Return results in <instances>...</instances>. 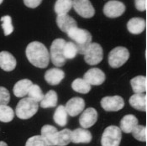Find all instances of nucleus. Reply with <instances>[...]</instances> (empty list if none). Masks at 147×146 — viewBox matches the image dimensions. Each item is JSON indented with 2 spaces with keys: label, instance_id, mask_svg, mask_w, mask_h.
I'll list each match as a JSON object with an SVG mask.
<instances>
[{
  "label": "nucleus",
  "instance_id": "f257e3e1",
  "mask_svg": "<svg viewBox=\"0 0 147 146\" xmlns=\"http://www.w3.org/2000/svg\"><path fill=\"white\" fill-rule=\"evenodd\" d=\"M26 57L29 61L38 68L48 67L50 61V53L44 44L39 41L30 42L26 47Z\"/></svg>",
  "mask_w": 147,
  "mask_h": 146
},
{
  "label": "nucleus",
  "instance_id": "f03ea898",
  "mask_svg": "<svg viewBox=\"0 0 147 146\" xmlns=\"http://www.w3.org/2000/svg\"><path fill=\"white\" fill-rule=\"evenodd\" d=\"M68 37L72 40L78 48V52L81 55H84L88 45L92 43V34L85 29L74 27L69 30L67 32Z\"/></svg>",
  "mask_w": 147,
  "mask_h": 146
},
{
  "label": "nucleus",
  "instance_id": "7ed1b4c3",
  "mask_svg": "<svg viewBox=\"0 0 147 146\" xmlns=\"http://www.w3.org/2000/svg\"><path fill=\"white\" fill-rule=\"evenodd\" d=\"M39 109V104L30 98H24L18 102L15 114L16 116L23 120L32 118Z\"/></svg>",
  "mask_w": 147,
  "mask_h": 146
},
{
  "label": "nucleus",
  "instance_id": "20e7f679",
  "mask_svg": "<svg viewBox=\"0 0 147 146\" xmlns=\"http://www.w3.org/2000/svg\"><path fill=\"white\" fill-rule=\"evenodd\" d=\"M66 43L64 39L58 38L53 40L50 48V60L53 65L57 67H61L66 64V58L63 55V48Z\"/></svg>",
  "mask_w": 147,
  "mask_h": 146
},
{
  "label": "nucleus",
  "instance_id": "39448f33",
  "mask_svg": "<svg viewBox=\"0 0 147 146\" xmlns=\"http://www.w3.org/2000/svg\"><path fill=\"white\" fill-rule=\"evenodd\" d=\"M122 140V131L117 126L111 125L107 127L102 135V146H119Z\"/></svg>",
  "mask_w": 147,
  "mask_h": 146
},
{
  "label": "nucleus",
  "instance_id": "423d86ee",
  "mask_svg": "<svg viewBox=\"0 0 147 146\" xmlns=\"http://www.w3.org/2000/svg\"><path fill=\"white\" fill-rule=\"evenodd\" d=\"M129 50L123 46H118L113 49L109 55V64L111 67L119 68L122 67L129 60Z\"/></svg>",
  "mask_w": 147,
  "mask_h": 146
},
{
  "label": "nucleus",
  "instance_id": "0eeeda50",
  "mask_svg": "<svg viewBox=\"0 0 147 146\" xmlns=\"http://www.w3.org/2000/svg\"><path fill=\"white\" fill-rule=\"evenodd\" d=\"M83 56L87 64L90 66H95L99 64L103 58L102 46L98 43H91Z\"/></svg>",
  "mask_w": 147,
  "mask_h": 146
},
{
  "label": "nucleus",
  "instance_id": "6e6552de",
  "mask_svg": "<svg viewBox=\"0 0 147 146\" xmlns=\"http://www.w3.org/2000/svg\"><path fill=\"white\" fill-rule=\"evenodd\" d=\"M125 5L120 1L110 0L103 6V13L109 18H118L125 13Z\"/></svg>",
  "mask_w": 147,
  "mask_h": 146
},
{
  "label": "nucleus",
  "instance_id": "1a4fd4ad",
  "mask_svg": "<svg viewBox=\"0 0 147 146\" xmlns=\"http://www.w3.org/2000/svg\"><path fill=\"white\" fill-rule=\"evenodd\" d=\"M102 108L107 112H117L125 107V101L120 96L104 97L100 102Z\"/></svg>",
  "mask_w": 147,
  "mask_h": 146
},
{
  "label": "nucleus",
  "instance_id": "9d476101",
  "mask_svg": "<svg viewBox=\"0 0 147 146\" xmlns=\"http://www.w3.org/2000/svg\"><path fill=\"white\" fill-rule=\"evenodd\" d=\"M72 7L80 16L89 19L94 16L95 9L89 0H73Z\"/></svg>",
  "mask_w": 147,
  "mask_h": 146
},
{
  "label": "nucleus",
  "instance_id": "9b49d317",
  "mask_svg": "<svg viewBox=\"0 0 147 146\" xmlns=\"http://www.w3.org/2000/svg\"><path fill=\"white\" fill-rule=\"evenodd\" d=\"M106 76L99 68H91L83 76V79L91 86H99L105 81Z\"/></svg>",
  "mask_w": 147,
  "mask_h": 146
},
{
  "label": "nucleus",
  "instance_id": "f8f14e48",
  "mask_svg": "<svg viewBox=\"0 0 147 146\" xmlns=\"http://www.w3.org/2000/svg\"><path fill=\"white\" fill-rule=\"evenodd\" d=\"M84 108H85L84 99L82 98H78V97L71 98L65 106L66 111L67 112L68 115H70L71 117L78 116L84 110Z\"/></svg>",
  "mask_w": 147,
  "mask_h": 146
},
{
  "label": "nucleus",
  "instance_id": "ddd939ff",
  "mask_svg": "<svg viewBox=\"0 0 147 146\" xmlns=\"http://www.w3.org/2000/svg\"><path fill=\"white\" fill-rule=\"evenodd\" d=\"M98 119V112L93 108L85 109L79 118V124L82 128L88 129L92 127Z\"/></svg>",
  "mask_w": 147,
  "mask_h": 146
},
{
  "label": "nucleus",
  "instance_id": "4468645a",
  "mask_svg": "<svg viewBox=\"0 0 147 146\" xmlns=\"http://www.w3.org/2000/svg\"><path fill=\"white\" fill-rule=\"evenodd\" d=\"M92 136L87 129L79 128L71 131V142L74 144H88L92 141Z\"/></svg>",
  "mask_w": 147,
  "mask_h": 146
},
{
  "label": "nucleus",
  "instance_id": "2eb2a0df",
  "mask_svg": "<svg viewBox=\"0 0 147 146\" xmlns=\"http://www.w3.org/2000/svg\"><path fill=\"white\" fill-rule=\"evenodd\" d=\"M65 77V73L60 68L54 67L49 69L45 73V80L51 86L58 85Z\"/></svg>",
  "mask_w": 147,
  "mask_h": 146
},
{
  "label": "nucleus",
  "instance_id": "dca6fc26",
  "mask_svg": "<svg viewBox=\"0 0 147 146\" xmlns=\"http://www.w3.org/2000/svg\"><path fill=\"white\" fill-rule=\"evenodd\" d=\"M16 59L9 51L0 52V68L5 71H12L16 67Z\"/></svg>",
  "mask_w": 147,
  "mask_h": 146
},
{
  "label": "nucleus",
  "instance_id": "f3484780",
  "mask_svg": "<svg viewBox=\"0 0 147 146\" xmlns=\"http://www.w3.org/2000/svg\"><path fill=\"white\" fill-rule=\"evenodd\" d=\"M57 24L58 28L63 31V32H67L69 30H71V28L77 27L78 24L76 20L71 17L70 15L67 14H59L57 16Z\"/></svg>",
  "mask_w": 147,
  "mask_h": 146
},
{
  "label": "nucleus",
  "instance_id": "a211bd4d",
  "mask_svg": "<svg viewBox=\"0 0 147 146\" xmlns=\"http://www.w3.org/2000/svg\"><path fill=\"white\" fill-rule=\"evenodd\" d=\"M58 130L52 125L46 124L41 128L40 134L49 146H56V137Z\"/></svg>",
  "mask_w": 147,
  "mask_h": 146
},
{
  "label": "nucleus",
  "instance_id": "6ab92c4d",
  "mask_svg": "<svg viewBox=\"0 0 147 146\" xmlns=\"http://www.w3.org/2000/svg\"><path fill=\"white\" fill-rule=\"evenodd\" d=\"M33 82L29 79H22L17 81L13 86V94L17 98H24L28 94L30 87L32 86Z\"/></svg>",
  "mask_w": 147,
  "mask_h": 146
},
{
  "label": "nucleus",
  "instance_id": "aec40b11",
  "mask_svg": "<svg viewBox=\"0 0 147 146\" xmlns=\"http://www.w3.org/2000/svg\"><path fill=\"white\" fill-rule=\"evenodd\" d=\"M127 29L131 34H141L146 29V20L142 18H132L127 23Z\"/></svg>",
  "mask_w": 147,
  "mask_h": 146
},
{
  "label": "nucleus",
  "instance_id": "412c9836",
  "mask_svg": "<svg viewBox=\"0 0 147 146\" xmlns=\"http://www.w3.org/2000/svg\"><path fill=\"white\" fill-rule=\"evenodd\" d=\"M129 104L136 110L146 112V94L135 93L129 98Z\"/></svg>",
  "mask_w": 147,
  "mask_h": 146
},
{
  "label": "nucleus",
  "instance_id": "4be33fe9",
  "mask_svg": "<svg viewBox=\"0 0 147 146\" xmlns=\"http://www.w3.org/2000/svg\"><path fill=\"white\" fill-rule=\"evenodd\" d=\"M138 124V119L133 114L124 116L120 121V130L125 134H131L133 129Z\"/></svg>",
  "mask_w": 147,
  "mask_h": 146
},
{
  "label": "nucleus",
  "instance_id": "5701e85b",
  "mask_svg": "<svg viewBox=\"0 0 147 146\" xmlns=\"http://www.w3.org/2000/svg\"><path fill=\"white\" fill-rule=\"evenodd\" d=\"M53 119L54 122L61 127H65L67 124L68 114L65 109V106L60 105L57 107L53 115Z\"/></svg>",
  "mask_w": 147,
  "mask_h": 146
},
{
  "label": "nucleus",
  "instance_id": "b1692460",
  "mask_svg": "<svg viewBox=\"0 0 147 146\" xmlns=\"http://www.w3.org/2000/svg\"><path fill=\"white\" fill-rule=\"evenodd\" d=\"M130 85L135 93H144L146 92V77L137 76L130 80Z\"/></svg>",
  "mask_w": 147,
  "mask_h": 146
},
{
  "label": "nucleus",
  "instance_id": "393cba45",
  "mask_svg": "<svg viewBox=\"0 0 147 146\" xmlns=\"http://www.w3.org/2000/svg\"><path fill=\"white\" fill-rule=\"evenodd\" d=\"M58 97L57 92L53 90H50L45 95H44L43 99L40 101V107L43 108H55L57 107Z\"/></svg>",
  "mask_w": 147,
  "mask_h": 146
},
{
  "label": "nucleus",
  "instance_id": "a878e982",
  "mask_svg": "<svg viewBox=\"0 0 147 146\" xmlns=\"http://www.w3.org/2000/svg\"><path fill=\"white\" fill-rule=\"evenodd\" d=\"M91 85L83 78H77L71 83V88L81 94H87L91 91Z\"/></svg>",
  "mask_w": 147,
  "mask_h": 146
},
{
  "label": "nucleus",
  "instance_id": "bb28decb",
  "mask_svg": "<svg viewBox=\"0 0 147 146\" xmlns=\"http://www.w3.org/2000/svg\"><path fill=\"white\" fill-rule=\"evenodd\" d=\"M71 130L64 129L61 131H58L56 137V146H67L71 143Z\"/></svg>",
  "mask_w": 147,
  "mask_h": 146
},
{
  "label": "nucleus",
  "instance_id": "cd10ccee",
  "mask_svg": "<svg viewBox=\"0 0 147 146\" xmlns=\"http://www.w3.org/2000/svg\"><path fill=\"white\" fill-rule=\"evenodd\" d=\"M73 0H57L54 6V10L57 15L67 14L72 8Z\"/></svg>",
  "mask_w": 147,
  "mask_h": 146
},
{
  "label": "nucleus",
  "instance_id": "c85d7f7f",
  "mask_svg": "<svg viewBox=\"0 0 147 146\" xmlns=\"http://www.w3.org/2000/svg\"><path fill=\"white\" fill-rule=\"evenodd\" d=\"M14 111L8 105H0V122L9 123L13 119Z\"/></svg>",
  "mask_w": 147,
  "mask_h": 146
},
{
  "label": "nucleus",
  "instance_id": "c756f323",
  "mask_svg": "<svg viewBox=\"0 0 147 146\" xmlns=\"http://www.w3.org/2000/svg\"><path fill=\"white\" fill-rule=\"evenodd\" d=\"M78 54V48L76 45L72 41H66L64 48H63V55L65 56L66 60H71L75 58Z\"/></svg>",
  "mask_w": 147,
  "mask_h": 146
},
{
  "label": "nucleus",
  "instance_id": "7c9ffc66",
  "mask_svg": "<svg viewBox=\"0 0 147 146\" xmlns=\"http://www.w3.org/2000/svg\"><path fill=\"white\" fill-rule=\"evenodd\" d=\"M27 95H28V98H31L32 100H34L36 102H40L44 98V94L42 92L41 88L36 84H32Z\"/></svg>",
  "mask_w": 147,
  "mask_h": 146
},
{
  "label": "nucleus",
  "instance_id": "2f4dec72",
  "mask_svg": "<svg viewBox=\"0 0 147 146\" xmlns=\"http://www.w3.org/2000/svg\"><path fill=\"white\" fill-rule=\"evenodd\" d=\"M131 134L133 137L140 142H146V127L137 124L133 129Z\"/></svg>",
  "mask_w": 147,
  "mask_h": 146
},
{
  "label": "nucleus",
  "instance_id": "473e14b6",
  "mask_svg": "<svg viewBox=\"0 0 147 146\" xmlns=\"http://www.w3.org/2000/svg\"><path fill=\"white\" fill-rule=\"evenodd\" d=\"M2 28L3 30V34L5 36L11 34L13 31V26L12 24V18L9 15H4L1 18Z\"/></svg>",
  "mask_w": 147,
  "mask_h": 146
},
{
  "label": "nucleus",
  "instance_id": "72a5a7b5",
  "mask_svg": "<svg viewBox=\"0 0 147 146\" xmlns=\"http://www.w3.org/2000/svg\"><path fill=\"white\" fill-rule=\"evenodd\" d=\"M25 146H49L41 135H34L28 139Z\"/></svg>",
  "mask_w": 147,
  "mask_h": 146
},
{
  "label": "nucleus",
  "instance_id": "f704fd0d",
  "mask_svg": "<svg viewBox=\"0 0 147 146\" xmlns=\"http://www.w3.org/2000/svg\"><path fill=\"white\" fill-rule=\"evenodd\" d=\"M10 100V93L3 87H0V105H8Z\"/></svg>",
  "mask_w": 147,
  "mask_h": 146
},
{
  "label": "nucleus",
  "instance_id": "c9c22d12",
  "mask_svg": "<svg viewBox=\"0 0 147 146\" xmlns=\"http://www.w3.org/2000/svg\"><path fill=\"white\" fill-rule=\"evenodd\" d=\"M41 2H42V0H24V5L27 6L28 8H31V9L37 8L41 3Z\"/></svg>",
  "mask_w": 147,
  "mask_h": 146
},
{
  "label": "nucleus",
  "instance_id": "e433bc0d",
  "mask_svg": "<svg viewBox=\"0 0 147 146\" xmlns=\"http://www.w3.org/2000/svg\"><path fill=\"white\" fill-rule=\"evenodd\" d=\"M136 8L139 11H145L146 9V0H135Z\"/></svg>",
  "mask_w": 147,
  "mask_h": 146
},
{
  "label": "nucleus",
  "instance_id": "4c0bfd02",
  "mask_svg": "<svg viewBox=\"0 0 147 146\" xmlns=\"http://www.w3.org/2000/svg\"><path fill=\"white\" fill-rule=\"evenodd\" d=\"M0 146H8V145L3 141H0Z\"/></svg>",
  "mask_w": 147,
  "mask_h": 146
},
{
  "label": "nucleus",
  "instance_id": "58836bf2",
  "mask_svg": "<svg viewBox=\"0 0 147 146\" xmlns=\"http://www.w3.org/2000/svg\"><path fill=\"white\" fill-rule=\"evenodd\" d=\"M3 0H0V4H1V3H3Z\"/></svg>",
  "mask_w": 147,
  "mask_h": 146
}]
</instances>
